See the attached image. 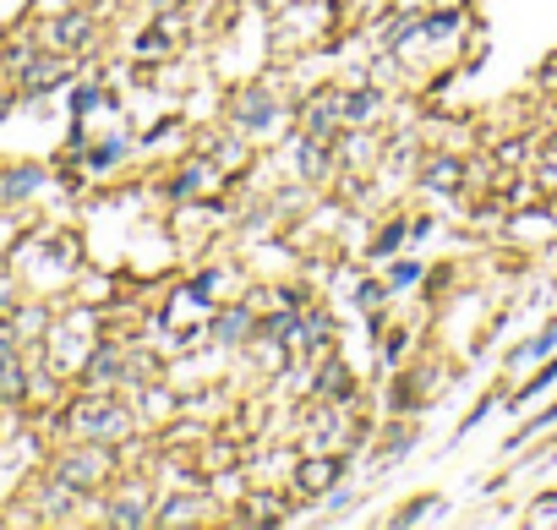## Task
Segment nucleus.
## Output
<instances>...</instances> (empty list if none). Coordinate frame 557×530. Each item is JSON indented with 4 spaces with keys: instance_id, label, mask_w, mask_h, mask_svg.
<instances>
[{
    "instance_id": "obj_1",
    "label": "nucleus",
    "mask_w": 557,
    "mask_h": 530,
    "mask_svg": "<svg viewBox=\"0 0 557 530\" xmlns=\"http://www.w3.org/2000/svg\"><path fill=\"white\" fill-rule=\"evenodd\" d=\"M126 427H132V416H126L121 405H110V399H83V405H72V432H83V437L110 443V437H121Z\"/></svg>"
},
{
    "instance_id": "obj_2",
    "label": "nucleus",
    "mask_w": 557,
    "mask_h": 530,
    "mask_svg": "<svg viewBox=\"0 0 557 530\" xmlns=\"http://www.w3.org/2000/svg\"><path fill=\"white\" fill-rule=\"evenodd\" d=\"M55 476L72 481L77 492H94V486L110 476V454H104V448H77V454H66V459L55 465Z\"/></svg>"
},
{
    "instance_id": "obj_3",
    "label": "nucleus",
    "mask_w": 557,
    "mask_h": 530,
    "mask_svg": "<svg viewBox=\"0 0 557 530\" xmlns=\"http://www.w3.org/2000/svg\"><path fill=\"white\" fill-rule=\"evenodd\" d=\"M339 465H345L339 454H312V459H301V465H296V492H301V497H323V492L339 481Z\"/></svg>"
},
{
    "instance_id": "obj_4",
    "label": "nucleus",
    "mask_w": 557,
    "mask_h": 530,
    "mask_svg": "<svg viewBox=\"0 0 557 530\" xmlns=\"http://www.w3.org/2000/svg\"><path fill=\"white\" fill-rule=\"evenodd\" d=\"M94 39V17L88 12H66V17H55L50 28H45V45L50 50H83Z\"/></svg>"
},
{
    "instance_id": "obj_5",
    "label": "nucleus",
    "mask_w": 557,
    "mask_h": 530,
    "mask_svg": "<svg viewBox=\"0 0 557 530\" xmlns=\"http://www.w3.org/2000/svg\"><path fill=\"white\" fill-rule=\"evenodd\" d=\"M421 186H426V192H459V186H465V164H459L454 153H437V159H426Z\"/></svg>"
},
{
    "instance_id": "obj_6",
    "label": "nucleus",
    "mask_w": 557,
    "mask_h": 530,
    "mask_svg": "<svg viewBox=\"0 0 557 530\" xmlns=\"http://www.w3.org/2000/svg\"><path fill=\"white\" fill-rule=\"evenodd\" d=\"M23 394H28V378L17 367V345L12 334H0V399H23Z\"/></svg>"
},
{
    "instance_id": "obj_7",
    "label": "nucleus",
    "mask_w": 557,
    "mask_h": 530,
    "mask_svg": "<svg viewBox=\"0 0 557 530\" xmlns=\"http://www.w3.org/2000/svg\"><path fill=\"white\" fill-rule=\"evenodd\" d=\"M339 121H345V115H339V99H334V94H318V99L307 104V137H323V143H329V137L339 132Z\"/></svg>"
},
{
    "instance_id": "obj_8",
    "label": "nucleus",
    "mask_w": 557,
    "mask_h": 530,
    "mask_svg": "<svg viewBox=\"0 0 557 530\" xmlns=\"http://www.w3.org/2000/svg\"><path fill=\"white\" fill-rule=\"evenodd\" d=\"M55 83H66V66L61 61H28L23 66V88H34V94H45V88H55Z\"/></svg>"
},
{
    "instance_id": "obj_9",
    "label": "nucleus",
    "mask_w": 557,
    "mask_h": 530,
    "mask_svg": "<svg viewBox=\"0 0 557 530\" xmlns=\"http://www.w3.org/2000/svg\"><path fill=\"white\" fill-rule=\"evenodd\" d=\"M377 104H383V99H377V88H361V94L339 99V115H345L350 126H367V121L377 115Z\"/></svg>"
},
{
    "instance_id": "obj_10",
    "label": "nucleus",
    "mask_w": 557,
    "mask_h": 530,
    "mask_svg": "<svg viewBox=\"0 0 557 530\" xmlns=\"http://www.w3.org/2000/svg\"><path fill=\"white\" fill-rule=\"evenodd\" d=\"M318 394H323V399H350V394H356V378H350L339 361H329L323 378H318Z\"/></svg>"
},
{
    "instance_id": "obj_11",
    "label": "nucleus",
    "mask_w": 557,
    "mask_h": 530,
    "mask_svg": "<svg viewBox=\"0 0 557 530\" xmlns=\"http://www.w3.org/2000/svg\"><path fill=\"white\" fill-rule=\"evenodd\" d=\"M278 514H285V508H278V497H273V492H257V497H246L240 525H273Z\"/></svg>"
},
{
    "instance_id": "obj_12",
    "label": "nucleus",
    "mask_w": 557,
    "mask_h": 530,
    "mask_svg": "<svg viewBox=\"0 0 557 530\" xmlns=\"http://www.w3.org/2000/svg\"><path fill=\"white\" fill-rule=\"evenodd\" d=\"M143 503H148V497L132 486V492H126V497L110 508V519H115V525H143V519H148V508H143Z\"/></svg>"
},
{
    "instance_id": "obj_13",
    "label": "nucleus",
    "mask_w": 557,
    "mask_h": 530,
    "mask_svg": "<svg viewBox=\"0 0 557 530\" xmlns=\"http://www.w3.org/2000/svg\"><path fill=\"white\" fill-rule=\"evenodd\" d=\"M115 367H121V356H115V350H99V356L88 361V383H94V389H104V383H115V378H121Z\"/></svg>"
},
{
    "instance_id": "obj_14",
    "label": "nucleus",
    "mask_w": 557,
    "mask_h": 530,
    "mask_svg": "<svg viewBox=\"0 0 557 530\" xmlns=\"http://www.w3.org/2000/svg\"><path fill=\"white\" fill-rule=\"evenodd\" d=\"M197 514H202V497H175L164 508V525H181V519H197Z\"/></svg>"
},
{
    "instance_id": "obj_15",
    "label": "nucleus",
    "mask_w": 557,
    "mask_h": 530,
    "mask_svg": "<svg viewBox=\"0 0 557 530\" xmlns=\"http://www.w3.org/2000/svg\"><path fill=\"white\" fill-rule=\"evenodd\" d=\"M535 192L557 197V153H546V159H541V170H535Z\"/></svg>"
},
{
    "instance_id": "obj_16",
    "label": "nucleus",
    "mask_w": 557,
    "mask_h": 530,
    "mask_svg": "<svg viewBox=\"0 0 557 530\" xmlns=\"http://www.w3.org/2000/svg\"><path fill=\"white\" fill-rule=\"evenodd\" d=\"M219 340H246V312H224L219 318Z\"/></svg>"
},
{
    "instance_id": "obj_17",
    "label": "nucleus",
    "mask_w": 557,
    "mask_h": 530,
    "mask_svg": "<svg viewBox=\"0 0 557 530\" xmlns=\"http://www.w3.org/2000/svg\"><path fill=\"white\" fill-rule=\"evenodd\" d=\"M329 340H334V329H329V318H312V323H307V345H312V350H323ZM307 345H301V350H307Z\"/></svg>"
},
{
    "instance_id": "obj_18",
    "label": "nucleus",
    "mask_w": 557,
    "mask_h": 530,
    "mask_svg": "<svg viewBox=\"0 0 557 530\" xmlns=\"http://www.w3.org/2000/svg\"><path fill=\"white\" fill-rule=\"evenodd\" d=\"M143 405H148V410H153V416L164 421V416L175 410V394H164V389H148V394H143Z\"/></svg>"
},
{
    "instance_id": "obj_19",
    "label": "nucleus",
    "mask_w": 557,
    "mask_h": 530,
    "mask_svg": "<svg viewBox=\"0 0 557 530\" xmlns=\"http://www.w3.org/2000/svg\"><path fill=\"white\" fill-rule=\"evenodd\" d=\"M399 241H405V224H388V230H383V241H377V257L399 251Z\"/></svg>"
},
{
    "instance_id": "obj_20",
    "label": "nucleus",
    "mask_w": 557,
    "mask_h": 530,
    "mask_svg": "<svg viewBox=\"0 0 557 530\" xmlns=\"http://www.w3.org/2000/svg\"><path fill=\"white\" fill-rule=\"evenodd\" d=\"M240 121L262 126V121H268V104H262V99H246V104H240Z\"/></svg>"
},
{
    "instance_id": "obj_21",
    "label": "nucleus",
    "mask_w": 557,
    "mask_h": 530,
    "mask_svg": "<svg viewBox=\"0 0 557 530\" xmlns=\"http://www.w3.org/2000/svg\"><path fill=\"white\" fill-rule=\"evenodd\" d=\"M0 115H7V99H0Z\"/></svg>"
}]
</instances>
